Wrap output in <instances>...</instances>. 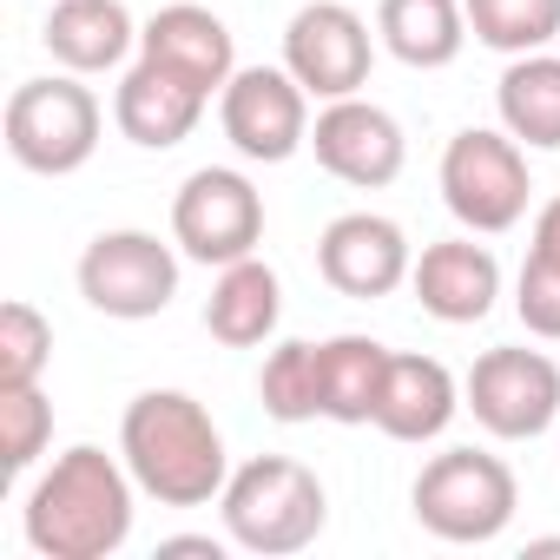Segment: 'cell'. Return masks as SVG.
<instances>
[{
  "instance_id": "1",
  "label": "cell",
  "mask_w": 560,
  "mask_h": 560,
  "mask_svg": "<svg viewBox=\"0 0 560 560\" xmlns=\"http://www.w3.org/2000/svg\"><path fill=\"white\" fill-rule=\"evenodd\" d=\"M132 494H139V481H132L126 455L73 442L27 488L21 534L40 560H106L132 540Z\"/></svg>"
},
{
  "instance_id": "2",
  "label": "cell",
  "mask_w": 560,
  "mask_h": 560,
  "mask_svg": "<svg viewBox=\"0 0 560 560\" xmlns=\"http://www.w3.org/2000/svg\"><path fill=\"white\" fill-rule=\"evenodd\" d=\"M119 455L159 508H205L231 481L224 435L211 409L185 389H139L119 416Z\"/></svg>"
},
{
  "instance_id": "3",
  "label": "cell",
  "mask_w": 560,
  "mask_h": 560,
  "mask_svg": "<svg viewBox=\"0 0 560 560\" xmlns=\"http://www.w3.org/2000/svg\"><path fill=\"white\" fill-rule=\"evenodd\" d=\"M218 514H224L231 547L284 560V553H304L324 534L330 494H324L317 468H304L291 455H250L244 468H231V481L218 494Z\"/></svg>"
},
{
  "instance_id": "4",
  "label": "cell",
  "mask_w": 560,
  "mask_h": 560,
  "mask_svg": "<svg viewBox=\"0 0 560 560\" xmlns=\"http://www.w3.org/2000/svg\"><path fill=\"white\" fill-rule=\"evenodd\" d=\"M409 501H416V521L435 540L481 547V540H501L508 534V521L521 508V481L488 448H442L435 462H422Z\"/></svg>"
},
{
  "instance_id": "5",
  "label": "cell",
  "mask_w": 560,
  "mask_h": 560,
  "mask_svg": "<svg viewBox=\"0 0 560 560\" xmlns=\"http://www.w3.org/2000/svg\"><path fill=\"white\" fill-rule=\"evenodd\" d=\"M100 126H106V113H100L93 86H80V73L21 80L8 100V152L34 178H73L100 152Z\"/></svg>"
},
{
  "instance_id": "6",
  "label": "cell",
  "mask_w": 560,
  "mask_h": 560,
  "mask_svg": "<svg viewBox=\"0 0 560 560\" xmlns=\"http://www.w3.org/2000/svg\"><path fill=\"white\" fill-rule=\"evenodd\" d=\"M534 178H527V145L501 126H468L442 145V205L455 211L462 231L475 237H501L527 218Z\"/></svg>"
},
{
  "instance_id": "7",
  "label": "cell",
  "mask_w": 560,
  "mask_h": 560,
  "mask_svg": "<svg viewBox=\"0 0 560 560\" xmlns=\"http://www.w3.org/2000/svg\"><path fill=\"white\" fill-rule=\"evenodd\" d=\"M178 257L172 244H159L152 231H100L86 250H80V298L113 317V324H145L159 311H172L178 298Z\"/></svg>"
},
{
  "instance_id": "8",
  "label": "cell",
  "mask_w": 560,
  "mask_h": 560,
  "mask_svg": "<svg viewBox=\"0 0 560 560\" xmlns=\"http://www.w3.org/2000/svg\"><path fill=\"white\" fill-rule=\"evenodd\" d=\"M462 409H475V422L494 442H534L560 422V363L521 343L481 350L462 383Z\"/></svg>"
},
{
  "instance_id": "9",
  "label": "cell",
  "mask_w": 560,
  "mask_h": 560,
  "mask_svg": "<svg viewBox=\"0 0 560 560\" xmlns=\"http://www.w3.org/2000/svg\"><path fill=\"white\" fill-rule=\"evenodd\" d=\"M172 244L191 264H237L264 244V191L231 165H198L172 198Z\"/></svg>"
},
{
  "instance_id": "10",
  "label": "cell",
  "mask_w": 560,
  "mask_h": 560,
  "mask_svg": "<svg viewBox=\"0 0 560 560\" xmlns=\"http://www.w3.org/2000/svg\"><path fill=\"white\" fill-rule=\"evenodd\" d=\"M218 126L237 159L250 165H284L311 145V93L291 67H237L218 93Z\"/></svg>"
},
{
  "instance_id": "11",
  "label": "cell",
  "mask_w": 560,
  "mask_h": 560,
  "mask_svg": "<svg viewBox=\"0 0 560 560\" xmlns=\"http://www.w3.org/2000/svg\"><path fill=\"white\" fill-rule=\"evenodd\" d=\"M284 67L298 73V86L311 100H350L370 86V67H376V40H370V21L343 0H311V8L291 14L284 27Z\"/></svg>"
},
{
  "instance_id": "12",
  "label": "cell",
  "mask_w": 560,
  "mask_h": 560,
  "mask_svg": "<svg viewBox=\"0 0 560 560\" xmlns=\"http://www.w3.org/2000/svg\"><path fill=\"white\" fill-rule=\"evenodd\" d=\"M311 152L330 178L357 185V191H383L402 178L409 139L396 126V113H383L376 100L350 93V100H324V113L311 119Z\"/></svg>"
},
{
  "instance_id": "13",
  "label": "cell",
  "mask_w": 560,
  "mask_h": 560,
  "mask_svg": "<svg viewBox=\"0 0 560 560\" xmlns=\"http://www.w3.org/2000/svg\"><path fill=\"white\" fill-rule=\"evenodd\" d=\"M317 270H324L330 291L376 304V298H389V291L409 284L416 250H409V237H402L396 218H383V211H343L317 237Z\"/></svg>"
},
{
  "instance_id": "14",
  "label": "cell",
  "mask_w": 560,
  "mask_h": 560,
  "mask_svg": "<svg viewBox=\"0 0 560 560\" xmlns=\"http://www.w3.org/2000/svg\"><path fill=\"white\" fill-rule=\"evenodd\" d=\"M139 60H159L165 73H178L185 86H198L205 100H218L237 73V47H231V27L198 8V0H172L159 8L145 27H139Z\"/></svg>"
},
{
  "instance_id": "15",
  "label": "cell",
  "mask_w": 560,
  "mask_h": 560,
  "mask_svg": "<svg viewBox=\"0 0 560 560\" xmlns=\"http://www.w3.org/2000/svg\"><path fill=\"white\" fill-rule=\"evenodd\" d=\"M409 291L435 324H481L501 298V264L488 244H475V231L442 237V244H422V257L409 270Z\"/></svg>"
},
{
  "instance_id": "16",
  "label": "cell",
  "mask_w": 560,
  "mask_h": 560,
  "mask_svg": "<svg viewBox=\"0 0 560 560\" xmlns=\"http://www.w3.org/2000/svg\"><path fill=\"white\" fill-rule=\"evenodd\" d=\"M205 106L211 100L198 86H185L178 73H165L159 60H132L126 80H119V93H113V126L132 145H145V152H172V145H185L198 132Z\"/></svg>"
},
{
  "instance_id": "17",
  "label": "cell",
  "mask_w": 560,
  "mask_h": 560,
  "mask_svg": "<svg viewBox=\"0 0 560 560\" xmlns=\"http://www.w3.org/2000/svg\"><path fill=\"white\" fill-rule=\"evenodd\" d=\"M40 40H47V54H54L67 73L93 80V73H113V67L132 60L139 21H132L126 0H54Z\"/></svg>"
},
{
  "instance_id": "18",
  "label": "cell",
  "mask_w": 560,
  "mask_h": 560,
  "mask_svg": "<svg viewBox=\"0 0 560 560\" xmlns=\"http://www.w3.org/2000/svg\"><path fill=\"white\" fill-rule=\"evenodd\" d=\"M462 409V383L448 376V363L435 357H389V376H383V402H376V429L389 442H435Z\"/></svg>"
},
{
  "instance_id": "19",
  "label": "cell",
  "mask_w": 560,
  "mask_h": 560,
  "mask_svg": "<svg viewBox=\"0 0 560 560\" xmlns=\"http://www.w3.org/2000/svg\"><path fill=\"white\" fill-rule=\"evenodd\" d=\"M277 317H284V284H277V270L250 250L237 264L218 270V284L205 298V330L224 343V350H257L277 337Z\"/></svg>"
},
{
  "instance_id": "20",
  "label": "cell",
  "mask_w": 560,
  "mask_h": 560,
  "mask_svg": "<svg viewBox=\"0 0 560 560\" xmlns=\"http://www.w3.org/2000/svg\"><path fill=\"white\" fill-rule=\"evenodd\" d=\"M376 40L402 67L442 73L468 47V8L462 0H376Z\"/></svg>"
},
{
  "instance_id": "21",
  "label": "cell",
  "mask_w": 560,
  "mask_h": 560,
  "mask_svg": "<svg viewBox=\"0 0 560 560\" xmlns=\"http://www.w3.org/2000/svg\"><path fill=\"white\" fill-rule=\"evenodd\" d=\"M494 106L527 152H560V54H514L494 86Z\"/></svg>"
},
{
  "instance_id": "22",
  "label": "cell",
  "mask_w": 560,
  "mask_h": 560,
  "mask_svg": "<svg viewBox=\"0 0 560 560\" xmlns=\"http://www.w3.org/2000/svg\"><path fill=\"white\" fill-rule=\"evenodd\" d=\"M324 350V422H343V429H363L376 422V402H383V376H389V357L376 337H330L317 343Z\"/></svg>"
},
{
  "instance_id": "23",
  "label": "cell",
  "mask_w": 560,
  "mask_h": 560,
  "mask_svg": "<svg viewBox=\"0 0 560 560\" xmlns=\"http://www.w3.org/2000/svg\"><path fill=\"white\" fill-rule=\"evenodd\" d=\"M257 396L270 422H317L324 416V350L317 343H277L257 370Z\"/></svg>"
},
{
  "instance_id": "24",
  "label": "cell",
  "mask_w": 560,
  "mask_h": 560,
  "mask_svg": "<svg viewBox=\"0 0 560 560\" xmlns=\"http://www.w3.org/2000/svg\"><path fill=\"white\" fill-rule=\"evenodd\" d=\"M468 34L494 54H540L560 40V0H462Z\"/></svg>"
},
{
  "instance_id": "25",
  "label": "cell",
  "mask_w": 560,
  "mask_h": 560,
  "mask_svg": "<svg viewBox=\"0 0 560 560\" xmlns=\"http://www.w3.org/2000/svg\"><path fill=\"white\" fill-rule=\"evenodd\" d=\"M54 363V324L34 304H0V389H27Z\"/></svg>"
},
{
  "instance_id": "26",
  "label": "cell",
  "mask_w": 560,
  "mask_h": 560,
  "mask_svg": "<svg viewBox=\"0 0 560 560\" xmlns=\"http://www.w3.org/2000/svg\"><path fill=\"white\" fill-rule=\"evenodd\" d=\"M54 442V402L40 396V383L27 389H0V468L27 475Z\"/></svg>"
},
{
  "instance_id": "27",
  "label": "cell",
  "mask_w": 560,
  "mask_h": 560,
  "mask_svg": "<svg viewBox=\"0 0 560 560\" xmlns=\"http://www.w3.org/2000/svg\"><path fill=\"white\" fill-rule=\"evenodd\" d=\"M514 317L527 324V337L560 343V264H547V257L527 250V264L514 277Z\"/></svg>"
},
{
  "instance_id": "28",
  "label": "cell",
  "mask_w": 560,
  "mask_h": 560,
  "mask_svg": "<svg viewBox=\"0 0 560 560\" xmlns=\"http://www.w3.org/2000/svg\"><path fill=\"white\" fill-rule=\"evenodd\" d=\"M534 257H547V264H560V198H547L540 211H534V244H527Z\"/></svg>"
},
{
  "instance_id": "29",
  "label": "cell",
  "mask_w": 560,
  "mask_h": 560,
  "mask_svg": "<svg viewBox=\"0 0 560 560\" xmlns=\"http://www.w3.org/2000/svg\"><path fill=\"white\" fill-rule=\"evenodd\" d=\"M159 553H205V560H224V540H211V534H172V540H159Z\"/></svg>"
}]
</instances>
